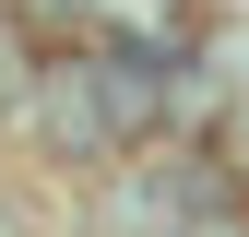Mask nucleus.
I'll return each instance as SVG.
<instances>
[{"label":"nucleus","mask_w":249,"mask_h":237,"mask_svg":"<svg viewBox=\"0 0 249 237\" xmlns=\"http://www.w3.org/2000/svg\"><path fill=\"white\" fill-rule=\"evenodd\" d=\"M0 237H36V225H24V202H0Z\"/></svg>","instance_id":"1"}]
</instances>
